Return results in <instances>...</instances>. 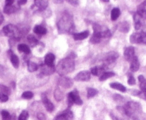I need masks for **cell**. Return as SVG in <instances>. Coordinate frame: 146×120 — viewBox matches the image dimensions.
<instances>
[{"label": "cell", "instance_id": "cell-48", "mask_svg": "<svg viewBox=\"0 0 146 120\" xmlns=\"http://www.w3.org/2000/svg\"><path fill=\"white\" fill-rule=\"evenodd\" d=\"M138 80L140 83H142V82H143L144 80H145V79L144 76H143V75H139L138 76Z\"/></svg>", "mask_w": 146, "mask_h": 120}, {"label": "cell", "instance_id": "cell-16", "mask_svg": "<svg viewBox=\"0 0 146 120\" xmlns=\"http://www.w3.org/2000/svg\"><path fill=\"white\" fill-rule=\"evenodd\" d=\"M90 35L88 30H86V31H82L81 33H73V38L75 41H78V40H83V39L87 38Z\"/></svg>", "mask_w": 146, "mask_h": 120}, {"label": "cell", "instance_id": "cell-49", "mask_svg": "<svg viewBox=\"0 0 146 120\" xmlns=\"http://www.w3.org/2000/svg\"><path fill=\"white\" fill-rule=\"evenodd\" d=\"M3 21H4V16L2 15V13L0 12V25L3 23Z\"/></svg>", "mask_w": 146, "mask_h": 120}, {"label": "cell", "instance_id": "cell-24", "mask_svg": "<svg viewBox=\"0 0 146 120\" xmlns=\"http://www.w3.org/2000/svg\"><path fill=\"white\" fill-rule=\"evenodd\" d=\"M110 87L111 88L118 90V91H121V92H126V88H125V86H123L122 84H121V83H112L110 84Z\"/></svg>", "mask_w": 146, "mask_h": 120}, {"label": "cell", "instance_id": "cell-31", "mask_svg": "<svg viewBox=\"0 0 146 120\" xmlns=\"http://www.w3.org/2000/svg\"><path fill=\"white\" fill-rule=\"evenodd\" d=\"M129 29V25L127 22H124L122 23H121L119 28V30L120 31L123 32V33H127V32H128Z\"/></svg>", "mask_w": 146, "mask_h": 120}, {"label": "cell", "instance_id": "cell-18", "mask_svg": "<svg viewBox=\"0 0 146 120\" xmlns=\"http://www.w3.org/2000/svg\"><path fill=\"white\" fill-rule=\"evenodd\" d=\"M55 55L52 53L47 54L45 56V59H44V64L48 66H54L55 61Z\"/></svg>", "mask_w": 146, "mask_h": 120}, {"label": "cell", "instance_id": "cell-19", "mask_svg": "<svg viewBox=\"0 0 146 120\" xmlns=\"http://www.w3.org/2000/svg\"><path fill=\"white\" fill-rule=\"evenodd\" d=\"M139 68H140V62L137 56H135L130 62V70L132 72H137L138 71Z\"/></svg>", "mask_w": 146, "mask_h": 120}, {"label": "cell", "instance_id": "cell-39", "mask_svg": "<svg viewBox=\"0 0 146 120\" xmlns=\"http://www.w3.org/2000/svg\"><path fill=\"white\" fill-rule=\"evenodd\" d=\"M9 98H8V95H5V94L2 93H0V101L1 102H6L7 101Z\"/></svg>", "mask_w": 146, "mask_h": 120}, {"label": "cell", "instance_id": "cell-22", "mask_svg": "<svg viewBox=\"0 0 146 120\" xmlns=\"http://www.w3.org/2000/svg\"><path fill=\"white\" fill-rule=\"evenodd\" d=\"M33 32L38 35H46L47 33V30L42 25H36L33 28Z\"/></svg>", "mask_w": 146, "mask_h": 120}, {"label": "cell", "instance_id": "cell-43", "mask_svg": "<svg viewBox=\"0 0 146 120\" xmlns=\"http://www.w3.org/2000/svg\"><path fill=\"white\" fill-rule=\"evenodd\" d=\"M137 95H138V96H140V98L146 100V93H143V92H141V91H140V92L137 93Z\"/></svg>", "mask_w": 146, "mask_h": 120}, {"label": "cell", "instance_id": "cell-50", "mask_svg": "<svg viewBox=\"0 0 146 120\" xmlns=\"http://www.w3.org/2000/svg\"><path fill=\"white\" fill-rule=\"evenodd\" d=\"M54 3H62L63 1H62V0H60V1H59V0H56V1H54Z\"/></svg>", "mask_w": 146, "mask_h": 120}, {"label": "cell", "instance_id": "cell-53", "mask_svg": "<svg viewBox=\"0 0 146 120\" xmlns=\"http://www.w3.org/2000/svg\"><path fill=\"white\" fill-rule=\"evenodd\" d=\"M103 2H106V3H108V2H109V0H102Z\"/></svg>", "mask_w": 146, "mask_h": 120}, {"label": "cell", "instance_id": "cell-13", "mask_svg": "<svg viewBox=\"0 0 146 120\" xmlns=\"http://www.w3.org/2000/svg\"><path fill=\"white\" fill-rule=\"evenodd\" d=\"M105 70H106V69L104 66H97V67H93L91 69L90 73L92 75H95V76H98L100 78L105 72Z\"/></svg>", "mask_w": 146, "mask_h": 120}, {"label": "cell", "instance_id": "cell-4", "mask_svg": "<svg viewBox=\"0 0 146 120\" xmlns=\"http://www.w3.org/2000/svg\"><path fill=\"white\" fill-rule=\"evenodd\" d=\"M2 34L10 38L19 40L21 37V33L17 26L12 24L7 25L2 28Z\"/></svg>", "mask_w": 146, "mask_h": 120}, {"label": "cell", "instance_id": "cell-10", "mask_svg": "<svg viewBox=\"0 0 146 120\" xmlns=\"http://www.w3.org/2000/svg\"><path fill=\"white\" fill-rule=\"evenodd\" d=\"M124 56L125 59L128 62H131L135 57V48L133 46H128L124 48Z\"/></svg>", "mask_w": 146, "mask_h": 120}, {"label": "cell", "instance_id": "cell-9", "mask_svg": "<svg viewBox=\"0 0 146 120\" xmlns=\"http://www.w3.org/2000/svg\"><path fill=\"white\" fill-rule=\"evenodd\" d=\"M41 99H42V102L45 106L46 109V111L48 112H52L54 110V106L53 103H51V101L48 99L46 94L43 93L41 95Z\"/></svg>", "mask_w": 146, "mask_h": 120}, {"label": "cell", "instance_id": "cell-1", "mask_svg": "<svg viewBox=\"0 0 146 120\" xmlns=\"http://www.w3.org/2000/svg\"><path fill=\"white\" fill-rule=\"evenodd\" d=\"M57 27L61 33L72 32L75 28L72 17L68 13H64L57 23Z\"/></svg>", "mask_w": 146, "mask_h": 120}, {"label": "cell", "instance_id": "cell-37", "mask_svg": "<svg viewBox=\"0 0 146 120\" xmlns=\"http://www.w3.org/2000/svg\"><path fill=\"white\" fill-rule=\"evenodd\" d=\"M33 97V93L31 91H25L22 94V98L25 99H31Z\"/></svg>", "mask_w": 146, "mask_h": 120}, {"label": "cell", "instance_id": "cell-21", "mask_svg": "<svg viewBox=\"0 0 146 120\" xmlns=\"http://www.w3.org/2000/svg\"><path fill=\"white\" fill-rule=\"evenodd\" d=\"M72 95L73 101H74V103H76L77 105H82V101L80 98L79 95V93L77 91L76 89L72 92Z\"/></svg>", "mask_w": 146, "mask_h": 120}, {"label": "cell", "instance_id": "cell-25", "mask_svg": "<svg viewBox=\"0 0 146 120\" xmlns=\"http://www.w3.org/2000/svg\"><path fill=\"white\" fill-rule=\"evenodd\" d=\"M27 40H28V41L29 42V44H31V45L33 47L38 45V44H39L38 40V39L36 38L34 36H33V35H28V36H27Z\"/></svg>", "mask_w": 146, "mask_h": 120}, {"label": "cell", "instance_id": "cell-29", "mask_svg": "<svg viewBox=\"0 0 146 120\" xmlns=\"http://www.w3.org/2000/svg\"><path fill=\"white\" fill-rule=\"evenodd\" d=\"M115 75V73L113 72H105L101 77L99 78V80L100 81H104V80H107L108 78H112Z\"/></svg>", "mask_w": 146, "mask_h": 120}, {"label": "cell", "instance_id": "cell-44", "mask_svg": "<svg viewBox=\"0 0 146 120\" xmlns=\"http://www.w3.org/2000/svg\"><path fill=\"white\" fill-rule=\"evenodd\" d=\"M37 117L38 118V119H40V120H45L46 119V117L44 116V114H42V113H39V114L37 115Z\"/></svg>", "mask_w": 146, "mask_h": 120}, {"label": "cell", "instance_id": "cell-36", "mask_svg": "<svg viewBox=\"0 0 146 120\" xmlns=\"http://www.w3.org/2000/svg\"><path fill=\"white\" fill-rule=\"evenodd\" d=\"M54 96L55 98H56L57 101H60L63 98V93L59 91V89H56L55 90V93H54Z\"/></svg>", "mask_w": 146, "mask_h": 120}, {"label": "cell", "instance_id": "cell-28", "mask_svg": "<svg viewBox=\"0 0 146 120\" xmlns=\"http://www.w3.org/2000/svg\"><path fill=\"white\" fill-rule=\"evenodd\" d=\"M27 64H28V70L29 72H35V71H37L38 70L39 66L37 64H36L35 62L28 61Z\"/></svg>", "mask_w": 146, "mask_h": 120}, {"label": "cell", "instance_id": "cell-12", "mask_svg": "<svg viewBox=\"0 0 146 120\" xmlns=\"http://www.w3.org/2000/svg\"><path fill=\"white\" fill-rule=\"evenodd\" d=\"M48 5V1L46 0H36L34 2V7H36L39 11H44L47 8Z\"/></svg>", "mask_w": 146, "mask_h": 120}, {"label": "cell", "instance_id": "cell-20", "mask_svg": "<svg viewBox=\"0 0 146 120\" xmlns=\"http://www.w3.org/2000/svg\"><path fill=\"white\" fill-rule=\"evenodd\" d=\"M18 9V7L16 6H14V5H5L4 7V13L5 14L10 15L13 14V13H15L16 11Z\"/></svg>", "mask_w": 146, "mask_h": 120}, {"label": "cell", "instance_id": "cell-35", "mask_svg": "<svg viewBox=\"0 0 146 120\" xmlns=\"http://www.w3.org/2000/svg\"><path fill=\"white\" fill-rule=\"evenodd\" d=\"M67 106H68L69 108L71 107L72 106L74 103V101H73V98H72V92L69 93L67 94Z\"/></svg>", "mask_w": 146, "mask_h": 120}, {"label": "cell", "instance_id": "cell-11", "mask_svg": "<svg viewBox=\"0 0 146 120\" xmlns=\"http://www.w3.org/2000/svg\"><path fill=\"white\" fill-rule=\"evenodd\" d=\"M134 18V22H135V30H139L143 28V25H144V22H143V20L137 13H135L133 16Z\"/></svg>", "mask_w": 146, "mask_h": 120}, {"label": "cell", "instance_id": "cell-32", "mask_svg": "<svg viewBox=\"0 0 146 120\" xmlns=\"http://www.w3.org/2000/svg\"><path fill=\"white\" fill-rule=\"evenodd\" d=\"M87 91H88L87 95H88V98L95 96V95H96L98 93V91H97L96 89L92 88H88Z\"/></svg>", "mask_w": 146, "mask_h": 120}, {"label": "cell", "instance_id": "cell-26", "mask_svg": "<svg viewBox=\"0 0 146 120\" xmlns=\"http://www.w3.org/2000/svg\"><path fill=\"white\" fill-rule=\"evenodd\" d=\"M120 9L119 8L115 7L112 9L111 12V18L113 21H116L118 19V17H119L120 15Z\"/></svg>", "mask_w": 146, "mask_h": 120}, {"label": "cell", "instance_id": "cell-23", "mask_svg": "<svg viewBox=\"0 0 146 120\" xmlns=\"http://www.w3.org/2000/svg\"><path fill=\"white\" fill-rule=\"evenodd\" d=\"M17 49L20 52H23L25 54H29L31 53V49L29 46L25 44H20L17 46Z\"/></svg>", "mask_w": 146, "mask_h": 120}, {"label": "cell", "instance_id": "cell-6", "mask_svg": "<svg viewBox=\"0 0 146 120\" xmlns=\"http://www.w3.org/2000/svg\"><path fill=\"white\" fill-rule=\"evenodd\" d=\"M119 57V54L115 52H109L107 55H106V58L104 59V67H105V69H106L110 66H111L113 63L115 62L116 60L117 59V58Z\"/></svg>", "mask_w": 146, "mask_h": 120}, {"label": "cell", "instance_id": "cell-33", "mask_svg": "<svg viewBox=\"0 0 146 120\" xmlns=\"http://www.w3.org/2000/svg\"><path fill=\"white\" fill-rule=\"evenodd\" d=\"M28 117H29V114H28V111L23 110L19 116L18 120H28Z\"/></svg>", "mask_w": 146, "mask_h": 120}, {"label": "cell", "instance_id": "cell-45", "mask_svg": "<svg viewBox=\"0 0 146 120\" xmlns=\"http://www.w3.org/2000/svg\"><path fill=\"white\" fill-rule=\"evenodd\" d=\"M54 120H66V119H65V118L63 117V115L61 114H59V115H58L57 117L55 118Z\"/></svg>", "mask_w": 146, "mask_h": 120}, {"label": "cell", "instance_id": "cell-46", "mask_svg": "<svg viewBox=\"0 0 146 120\" xmlns=\"http://www.w3.org/2000/svg\"><path fill=\"white\" fill-rule=\"evenodd\" d=\"M13 3H14L13 0H7V1H5V5H13Z\"/></svg>", "mask_w": 146, "mask_h": 120}, {"label": "cell", "instance_id": "cell-52", "mask_svg": "<svg viewBox=\"0 0 146 120\" xmlns=\"http://www.w3.org/2000/svg\"><path fill=\"white\" fill-rule=\"evenodd\" d=\"M12 84H13V88H15V83H14V82H13V83H12Z\"/></svg>", "mask_w": 146, "mask_h": 120}, {"label": "cell", "instance_id": "cell-17", "mask_svg": "<svg viewBox=\"0 0 146 120\" xmlns=\"http://www.w3.org/2000/svg\"><path fill=\"white\" fill-rule=\"evenodd\" d=\"M59 84L64 88H69L72 86V81L70 78H62L59 79Z\"/></svg>", "mask_w": 146, "mask_h": 120}, {"label": "cell", "instance_id": "cell-3", "mask_svg": "<svg viewBox=\"0 0 146 120\" xmlns=\"http://www.w3.org/2000/svg\"><path fill=\"white\" fill-rule=\"evenodd\" d=\"M124 109V114L130 118L136 119L137 115L141 111V106L138 103L135 101H129L125 104Z\"/></svg>", "mask_w": 146, "mask_h": 120}, {"label": "cell", "instance_id": "cell-34", "mask_svg": "<svg viewBox=\"0 0 146 120\" xmlns=\"http://www.w3.org/2000/svg\"><path fill=\"white\" fill-rule=\"evenodd\" d=\"M0 93L8 95L10 94V90L5 86H0Z\"/></svg>", "mask_w": 146, "mask_h": 120}, {"label": "cell", "instance_id": "cell-40", "mask_svg": "<svg viewBox=\"0 0 146 120\" xmlns=\"http://www.w3.org/2000/svg\"><path fill=\"white\" fill-rule=\"evenodd\" d=\"M127 83L128 84L130 85V86H134V85H135V83H136V80H135V78H134L133 76H129V78H128Z\"/></svg>", "mask_w": 146, "mask_h": 120}, {"label": "cell", "instance_id": "cell-41", "mask_svg": "<svg viewBox=\"0 0 146 120\" xmlns=\"http://www.w3.org/2000/svg\"><path fill=\"white\" fill-rule=\"evenodd\" d=\"M140 83V89H141V92L146 93V80Z\"/></svg>", "mask_w": 146, "mask_h": 120}, {"label": "cell", "instance_id": "cell-2", "mask_svg": "<svg viewBox=\"0 0 146 120\" xmlns=\"http://www.w3.org/2000/svg\"><path fill=\"white\" fill-rule=\"evenodd\" d=\"M75 70V62L73 59L67 57L59 62L56 67V71L59 75L63 76L73 72Z\"/></svg>", "mask_w": 146, "mask_h": 120}, {"label": "cell", "instance_id": "cell-51", "mask_svg": "<svg viewBox=\"0 0 146 120\" xmlns=\"http://www.w3.org/2000/svg\"><path fill=\"white\" fill-rule=\"evenodd\" d=\"M10 120H16V116L15 115V114H13L11 117V119Z\"/></svg>", "mask_w": 146, "mask_h": 120}, {"label": "cell", "instance_id": "cell-14", "mask_svg": "<svg viewBox=\"0 0 146 120\" xmlns=\"http://www.w3.org/2000/svg\"><path fill=\"white\" fill-rule=\"evenodd\" d=\"M102 31L98 32V33H93L90 37V42L93 44H96L101 42L103 38Z\"/></svg>", "mask_w": 146, "mask_h": 120}, {"label": "cell", "instance_id": "cell-38", "mask_svg": "<svg viewBox=\"0 0 146 120\" xmlns=\"http://www.w3.org/2000/svg\"><path fill=\"white\" fill-rule=\"evenodd\" d=\"M2 120H10L11 119V117L9 115V113L8 111H2Z\"/></svg>", "mask_w": 146, "mask_h": 120}, {"label": "cell", "instance_id": "cell-42", "mask_svg": "<svg viewBox=\"0 0 146 120\" xmlns=\"http://www.w3.org/2000/svg\"><path fill=\"white\" fill-rule=\"evenodd\" d=\"M67 2L70 3V5H74V6H77V5H79V2H78V1H75V0H73V1L72 0H68Z\"/></svg>", "mask_w": 146, "mask_h": 120}, {"label": "cell", "instance_id": "cell-7", "mask_svg": "<svg viewBox=\"0 0 146 120\" xmlns=\"http://www.w3.org/2000/svg\"><path fill=\"white\" fill-rule=\"evenodd\" d=\"M38 69L40 70V73L43 75H49L53 74L56 71V67L54 66H48L45 64L39 66Z\"/></svg>", "mask_w": 146, "mask_h": 120}, {"label": "cell", "instance_id": "cell-27", "mask_svg": "<svg viewBox=\"0 0 146 120\" xmlns=\"http://www.w3.org/2000/svg\"><path fill=\"white\" fill-rule=\"evenodd\" d=\"M9 58H10V61H11L12 64L13 65V67H14L15 68H18L19 64H20V61H19L18 56L16 54H13L11 56H9Z\"/></svg>", "mask_w": 146, "mask_h": 120}, {"label": "cell", "instance_id": "cell-5", "mask_svg": "<svg viewBox=\"0 0 146 120\" xmlns=\"http://www.w3.org/2000/svg\"><path fill=\"white\" fill-rule=\"evenodd\" d=\"M129 41L132 44H146V33L143 31L134 33L130 36Z\"/></svg>", "mask_w": 146, "mask_h": 120}, {"label": "cell", "instance_id": "cell-30", "mask_svg": "<svg viewBox=\"0 0 146 120\" xmlns=\"http://www.w3.org/2000/svg\"><path fill=\"white\" fill-rule=\"evenodd\" d=\"M62 114L65 118L66 120H72L73 118H74L72 111H70V109H67V110L64 111L62 113Z\"/></svg>", "mask_w": 146, "mask_h": 120}, {"label": "cell", "instance_id": "cell-47", "mask_svg": "<svg viewBox=\"0 0 146 120\" xmlns=\"http://www.w3.org/2000/svg\"><path fill=\"white\" fill-rule=\"evenodd\" d=\"M17 3L20 5H23L27 3V0H19V1H17Z\"/></svg>", "mask_w": 146, "mask_h": 120}, {"label": "cell", "instance_id": "cell-15", "mask_svg": "<svg viewBox=\"0 0 146 120\" xmlns=\"http://www.w3.org/2000/svg\"><path fill=\"white\" fill-rule=\"evenodd\" d=\"M145 6H146V2H144L139 5L137 9V13L142 17V18L143 19V20H144V21H146Z\"/></svg>", "mask_w": 146, "mask_h": 120}, {"label": "cell", "instance_id": "cell-8", "mask_svg": "<svg viewBox=\"0 0 146 120\" xmlns=\"http://www.w3.org/2000/svg\"><path fill=\"white\" fill-rule=\"evenodd\" d=\"M75 81L86 82L90 79V72L88 71H81L75 77Z\"/></svg>", "mask_w": 146, "mask_h": 120}]
</instances>
